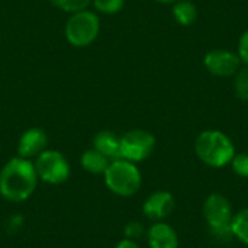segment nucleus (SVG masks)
<instances>
[{
	"label": "nucleus",
	"mask_w": 248,
	"mask_h": 248,
	"mask_svg": "<svg viewBox=\"0 0 248 248\" xmlns=\"http://www.w3.org/2000/svg\"><path fill=\"white\" fill-rule=\"evenodd\" d=\"M110 160L106 158L103 154H100L97 150L94 148H90V150H86L83 154H81V158H80V164L81 167L90 173V174H103L109 166Z\"/></svg>",
	"instance_id": "obj_13"
},
{
	"label": "nucleus",
	"mask_w": 248,
	"mask_h": 248,
	"mask_svg": "<svg viewBox=\"0 0 248 248\" xmlns=\"http://www.w3.org/2000/svg\"><path fill=\"white\" fill-rule=\"evenodd\" d=\"M238 55L241 58V62H244V65H248V29L238 41Z\"/></svg>",
	"instance_id": "obj_21"
},
{
	"label": "nucleus",
	"mask_w": 248,
	"mask_h": 248,
	"mask_svg": "<svg viewBox=\"0 0 248 248\" xmlns=\"http://www.w3.org/2000/svg\"><path fill=\"white\" fill-rule=\"evenodd\" d=\"M22 222H23V219L20 217H12V218L7 219L6 227H7V230H10L12 232H15L16 230H19L22 227Z\"/></svg>",
	"instance_id": "obj_22"
},
{
	"label": "nucleus",
	"mask_w": 248,
	"mask_h": 248,
	"mask_svg": "<svg viewBox=\"0 0 248 248\" xmlns=\"http://www.w3.org/2000/svg\"><path fill=\"white\" fill-rule=\"evenodd\" d=\"M38 180L35 164L17 155L10 158L0 171V195L12 203L25 202L33 195Z\"/></svg>",
	"instance_id": "obj_1"
},
{
	"label": "nucleus",
	"mask_w": 248,
	"mask_h": 248,
	"mask_svg": "<svg viewBox=\"0 0 248 248\" xmlns=\"http://www.w3.org/2000/svg\"><path fill=\"white\" fill-rule=\"evenodd\" d=\"M103 176L106 187L121 198L134 196L142 183V176L137 164L124 158L112 160Z\"/></svg>",
	"instance_id": "obj_3"
},
{
	"label": "nucleus",
	"mask_w": 248,
	"mask_h": 248,
	"mask_svg": "<svg viewBox=\"0 0 248 248\" xmlns=\"http://www.w3.org/2000/svg\"><path fill=\"white\" fill-rule=\"evenodd\" d=\"M33 164L38 179L48 185H61L68 180L71 173L67 158L57 150H45Z\"/></svg>",
	"instance_id": "obj_6"
},
{
	"label": "nucleus",
	"mask_w": 248,
	"mask_h": 248,
	"mask_svg": "<svg viewBox=\"0 0 248 248\" xmlns=\"http://www.w3.org/2000/svg\"><path fill=\"white\" fill-rule=\"evenodd\" d=\"M94 9L103 15H115L122 10L125 0H92Z\"/></svg>",
	"instance_id": "obj_18"
},
{
	"label": "nucleus",
	"mask_w": 248,
	"mask_h": 248,
	"mask_svg": "<svg viewBox=\"0 0 248 248\" xmlns=\"http://www.w3.org/2000/svg\"><path fill=\"white\" fill-rule=\"evenodd\" d=\"M150 248H179V237L176 231L166 222H155L147 231Z\"/></svg>",
	"instance_id": "obj_11"
},
{
	"label": "nucleus",
	"mask_w": 248,
	"mask_h": 248,
	"mask_svg": "<svg viewBox=\"0 0 248 248\" xmlns=\"http://www.w3.org/2000/svg\"><path fill=\"white\" fill-rule=\"evenodd\" d=\"M48 135L41 128H29L26 129L17 142V155L22 158H36L41 153L46 150Z\"/></svg>",
	"instance_id": "obj_9"
},
{
	"label": "nucleus",
	"mask_w": 248,
	"mask_h": 248,
	"mask_svg": "<svg viewBox=\"0 0 248 248\" xmlns=\"http://www.w3.org/2000/svg\"><path fill=\"white\" fill-rule=\"evenodd\" d=\"M232 170L240 177H248V153L235 154L231 160Z\"/></svg>",
	"instance_id": "obj_19"
},
{
	"label": "nucleus",
	"mask_w": 248,
	"mask_h": 248,
	"mask_svg": "<svg viewBox=\"0 0 248 248\" xmlns=\"http://www.w3.org/2000/svg\"><path fill=\"white\" fill-rule=\"evenodd\" d=\"M100 32V19L97 13L84 9L71 13L64 26V35L70 45L84 48L92 45Z\"/></svg>",
	"instance_id": "obj_4"
},
{
	"label": "nucleus",
	"mask_w": 248,
	"mask_h": 248,
	"mask_svg": "<svg viewBox=\"0 0 248 248\" xmlns=\"http://www.w3.org/2000/svg\"><path fill=\"white\" fill-rule=\"evenodd\" d=\"M115 248H140L138 247V244L135 243V241H132V240H128V238H124L122 241H119Z\"/></svg>",
	"instance_id": "obj_23"
},
{
	"label": "nucleus",
	"mask_w": 248,
	"mask_h": 248,
	"mask_svg": "<svg viewBox=\"0 0 248 248\" xmlns=\"http://www.w3.org/2000/svg\"><path fill=\"white\" fill-rule=\"evenodd\" d=\"M49 1L60 10L67 12L70 15L87 9L92 3V0H49Z\"/></svg>",
	"instance_id": "obj_17"
},
{
	"label": "nucleus",
	"mask_w": 248,
	"mask_h": 248,
	"mask_svg": "<svg viewBox=\"0 0 248 248\" xmlns=\"http://www.w3.org/2000/svg\"><path fill=\"white\" fill-rule=\"evenodd\" d=\"M173 16L176 22L180 23L182 26H189L196 20L198 9L189 0H177L174 1V6H173Z\"/></svg>",
	"instance_id": "obj_14"
},
{
	"label": "nucleus",
	"mask_w": 248,
	"mask_h": 248,
	"mask_svg": "<svg viewBox=\"0 0 248 248\" xmlns=\"http://www.w3.org/2000/svg\"><path fill=\"white\" fill-rule=\"evenodd\" d=\"M195 151L202 163L214 169L225 167L235 155V147L230 137L217 129L201 132L195 141Z\"/></svg>",
	"instance_id": "obj_2"
},
{
	"label": "nucleus",
	"mask_w": 248,
	"mask_h": 248,
	"mask_svg": "<svg viewBox=\"0 0 248 248\" xmlns=\"http://www.w3.org/2000/svg\"><path fill=\"white\" fill-rule=\"evenodd\" d=\"M173 209H174V198L170 192L166 190H157L151 193L142 205L144 215L155 222L166 219Z\"/></svg>",
	"instance_id": "obj_10"
},
{
	"label": "nucleus",
	"mask_w": 248,
	"mask_h": 248,
	"mask_svg": "<svg viewBox=\"0 0 248 248\" xmlns=\"http://www.w3.org/2000/svg\"><path fill=\"white\" fill-rule=\"evenodd\" d=\"M155 148V137L144 129H132L121 137V158L131 163L147 160Z\"/></svg>",
	"instance_id": "obj_7"
},
{
	"label": "nucleus",
	"mask_w": 248,
	"mask_h": 248,
	"mask_svg": "<svg viewBox=\"0 0 248 248\" xmlns=\"http://www.w3.org/2000/svg\"><path fill=\"white\" fill-rule=\"evenodd\" d=\"M124 234H125V238L135 241V240L144 237L147 234V231H145V228H144V225L141 222H135L134 221V222H129V224L125 225Z\"/></svg>",
	"instance_id": "obj_20"
},
{
	"label": "nucleus",
	"mask_w": 248,
	"mask_h": 248,
	"mask_svg": "<svg viewBox=\"0 0 248 248\" xmlns=\"http://www.w3.org/2000/svg\"><path fill=\"white\" fill-rule=\"evenodd\" d=\"M203 65L217 77H228L241 68V58L228 49H212L205 55Z\"/></svg>",
	"instance_id": "obj_8"
},
{
	"label": "nucleus",
	"mask_w": 248,
	"mask_h": 248,
	"mask_svg": "<svg viewBox=\"0 0 248 248\" xmlns=\"http://www.w3.org/2000/svg\"><path fill=\"white\" fill-rule=\"evenodd\" d=\"M235 94L241 100H248V65L241 67L235 73V81H234Z\"/></svg>",
	"instance_id": "obj_16"
},
{
	"label": "nucleus",
	"mask_w": 248,
	"mask_h": 248,
	"mask_svg": "<svg viewBox=\"0 0 248 248\" xmlns=\"http://www.w3.org/2000/svg\"><path fill=\"white\" fill-rule=\"evenodd\" d=\"M157 1H160V3H166V4H169V3H174V1H177V0H157Z\"/></svg>",
	"instance_id": "obj_24"
},
{
	"label": "nucleus",
	"mask_w": 248,
	"mask_h": 248,
	"mask_svg": "<svg viewBox=\"0 0 248 248\" xmlns=\"http://www.w3.org/2000/svg\"><path fill=\"white\" fill-rule=\"evenodd\" d=\"M93 148L110 161L118 160L121 158V137H118L112 131H100L93 140Z\"/></svg>",
	"instance_id": "obj_12"
},
{
	"label": "nucleus",
	"mask_w": 248,
	"mask_h": 248,
	"mask_svg": "<svg viewBox=\"0 0 248 248\" xmlns=\"http://www.w3.org/2000/svg\"><path fill=\"white\" fill-rule=\"evenodd\" d=\"M231 227L234 237L248 246V208L232 217Z\"/></svg>",
	"instance_id": "obj_15"
},
{
	"label": "nucleus",
	"mask_w": 248,
	"mask_h": 248,
	"mask_svg": "<svg viewBox=\"0 0 248 248\" xmlns=\"http://www.w3.org/2000/svg\"><path fill=\"white\" fill-rule=\"evenodd\" d=\"M203 217L209 225L212 235L219 241H230L234 238L232 234V209L230 201L219 195L212 193L206 198L203 203Z\"/></svg>",
	"instance_id": "obj_5"
}]
</instances>
